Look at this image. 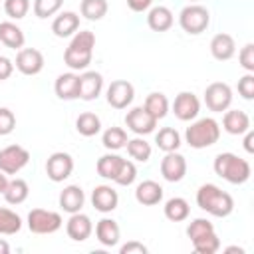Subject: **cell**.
<instances>
[{
	"instance_id": "cell-1",
	"label": "cell",
	"mask_w": 254,
	"mask_h": 254,
	"mask_svg": "<svg viewBox=\"0 0 254 254\" xmlns=\"http://www.w3.org/2000/svg\"><path fill=\"white\" fill-rule=\"evenodd\" d=\"M93 48H95V34L89 30L75 32L71 38L69 46L64 52V62L69 69H87L93 58Z\"/></svg>"
},
{
	"instance_id": "cell-2",
	"label": "cell",
	"mask_w": 254,
	"mask_h": 254,
	"mask_svg": "<svg viewBox=\"0 0 254 254\" xmlns=\"http://www.w3.org/2000/svg\"><path fill=\"white\" fill-rule=\"evenodd\" d=\"M196 204L216 218H224L234 210V198L212 183H206L196 190Z\"/></svg>"
},
{
	"instance_id": "cell-3",
	"label": "cell",
	"mask_w": 254,
	"mask_h": 254,
	"mask_svg": "<svg viewBox=\"0 0 254 254\" xmlns=\"http://www.w3.org/2000/svg\"><path fill=\"white\" fill-rule=\"evenodd\" d=\"M214 173L218 177H222L224 181H228L230 185H242L250 179L252 169L250 163L234 153H220L214 159Z\"/></svg>"
},
{
	"instance_id": "cell-4",
	"label": "cell",
	"mask_w": 254,
	"mask_h": 254,
	"mask_svg": "<svg viewBox=\"0 0 254 254\" xmlns=\"http://www.w3.org/2000/svg\"><path fill=\"white\" fill-rule=\"evenodd\" d=\"M185 139L192 149H206L220 139V125L212 117H202L190 123L185 131Z\"/></svg>"
},
{
	"instance_id": "cell-5",
	"label": "cell",
	"mask_w": 254,
	"mask_h": 254,
	"mask_svg": "<svg viewBox=\"0 0 254 254\" xmlns=\"http://www.w3.org/2000/svg\"><path fill=\"white\" fill-rule=\"evenodd\" d=\"M179 24H181V28H183L187 34L198 36V34H202V32L208 28V24H210V14H208V10H206L204 6H200V4H189V6H185V8L181 10V14H179Z\"/></svg>"
},
{
	"instance_id": "cell-6",
	"label": "cell",
	"mask_w": 254,
	"mask_h": 254,
	"mask_svg": "<svg viewBox=\"0 0 254 254\" xmlns=\"http://www.w3.org/2000/svg\"><path fill=\"white\" fill-rule=\"evenodd\" d=\"M62 214L46 208H32L28 212V228L34 234H54L62 228Z\"/></svg>"
},
{
	"instance_id": "cell-7",
	"label": "cell",
	"mask_w": 254,
	"mask_h": 254,
	"mask_svg": "<svg viewBox=\"0 0 254 254\" xmlns=\"http://www.w3.org/2000/svg\"><path fill=\"white\" fill-rule=\"evenodd\" d=\"M30 161V151L22 145H8L0 149V171L6 175L20 173Z\"/></svg>"
},
{
	"instance_id": "cell-8",
	"label": "cell",
	"mask_w": 254,
	"mask_h": 254,
	"mask_svg": "<svg viewBox=\"0 0 254 254\" xmlns=\"http://www.w3.org/2000/svg\"><path fill=\"white\" fill-rule=\"evenodd\" d=\"M204 103L210 111L222 113L232 103V89L224 81H214L204 89Z\"/></svg>"
},
{
	"instance_id": "cell-9",
	"label": "cell",
	"mask_w": 254,
	"mask_h": 254,
	"mask_svg": "<svg viewBox=\"0 0 254 254\" xmlns=\"http://www.w3.org/2000/svg\"><path fill=\"white\" fill-rule=\"evenodd\" d=\"M73 173V159L69 153L56 151L46 161V175L54 183H64Z\"/></svg>"
},
{
	"instance_id": "cell-10",
	"label": "cell",
	"mask_w": 254,
	"mask_h": 254,
	"mask_svg": "<svg viewBox=\"0 0 254 254\" xmlns=\"http://www.w3.org/2000/svg\"><path fill=\"white\" fill-rule=\"evenodd\" d=\"M105 97L113 109H125L127 105H131V101L135 97V87L127 79H115L109 83Z\"/></svg>"
},
{
	"instance_id": "cell-11",
	"label": "cell",
	"mask_w": 254,
	"mask_h": 254,
	"mask_svg": "<svg viewBox=\"0 0 254 254\" xmlns=\"http://www.w3.org/2000/svg\"><path fill=\"white\" fill-rule=\"evenodd\" d=\"M14 65L24 75H38L44 69V54L36 48H22L16 54Z\"/></svg>"
},
{
	"instance_id": "cell-12",
	"label": "cell",
	"mask_w": 254,
	"mask_h": 254,
	"mask_svg": "<svg viewBox=\"0 0 254 254\" xmlns=\"http://www.w3.org/2000/svg\"><path fill=\"white\" fill-rule=\"evenodd\" d=\"M125 125L135 135H149L157 127V119L145 109V107H133L125 115Z\"/></svg>"
},
{
	"instance_id": "cell-13",
	"label": "cell",
	"mask_w": 254,
	"mask_h": 254,
	"mask_svg": "<svg viewBox=\"0 0 254 254\" xmlns=\"http://www.w3.org/2000/svg\"><path fill=\"white\" fill-rule=\"evenodd\" d=\"M198 111H200V101L192 91H181L173 101V113L181 121L196 119Z\"/></svg>"
},
{
	"instance_id": "cell-14",
	"label": "cell",
	"mask_w": 254,
	"mask_h": 254,
	"mask_svg": "<svg viewBox=\"0 0 254 254\" xmlns=\"http://www.w3.org/2000/svg\"><path fill=\"white\" fill-rule=\"evenodd\" d=\"M161 175L169 183L183 181L185 175H187V159L181 153H177V151L167 153L163 157V161H161Z\"/></svg>"
},
{
	"instance_id": "cell-15",
	"label": "cell",
	"mask_w": 254,
	"mask_h": 254,
	"mask_svg": "<svg viewBox=\"0 0 254 254\" xmlns=\"http://www.w3.org/2000/svg\"><path fill=\"white\" fill-rule=\"evenodd\" d=\"M103 89V75L99 71H83L79 75V91H77V97L83 99V101H93L99 97Z\"/></svg>"
},
{
	"instance_id": "cell-16",
	"label": "cell",
	"mask_w": 254,
	"mask_h": 254,
	"mask_svg": "<svg viewBox=\"0 0 254 254\" xmlns=\"http://www.w3.org/2000/svg\"><path fill=\"white\" fill-rule=\"evenodd\" d=\"M65 232L71 240L75 242H83L91 236L93 232V224H91V218L87 214H83L81 210L79 212H73L69 216V220L65 222Z\"/></svg>"
},
{
	"instance_id": "cell-17",
	"label": "cell",
	"mask_w": 254,
	"mask_h": 254,
	"mask_svg": "<svg viewBox=\"0 0 254 254\" xmlns=\"http://www.w3.org/2000/svg\"><path fill=\"white\" fill-rule=\"evenodd\" d=\"M91 204L99 212H113L119 204V194L109 185H99L91 192Z\"/></svg>"
},
{
	"instance_id": "cell-18",
	"label": "cell",
	"mask_w": 254,
	"mask_h": 254,
	"mask_svg": "<svg viewBox=\"0 0 254 254\" xmlns=\"http://www.w3.org/2000/svg\"><path fill=\"white\" fill-rule=\"evenodd\" d=\"M222 127L230 135H244L250 129V117L240 109H226L222 117Z\"/></svg>"
},
{
	"instance_id": "cell-19",
	"label": "cell",
	"mask_w": 254,
	"mask_h": 254,
	"mask_svg": "<svg viewBox=\"0 0 254 254\" xmlns=\"http://www.w3.org/2000/svg\"><path fill=\"white\" fill-rule=\"evenodd\" d=\"M135 198L143 206H155L163 200V187L155 181H143L135 189Z\"/></svg>"
},
{
	"instance_id": "cell-20",
	"label": "cell",
	"mask_w": 254,
	"mask_h": 254,
	"mask_svg": "<svg viewBox=\"0 0 254 254\" xmlns=\"http://www.w3.org/2000/svg\"><path fill=\"white\" fill-rule=\"evenodd\" d=\"M83 202H85V194H83L81 187H77V185H67L60 192V206L64 212H69V214L79 212Z\"/></svg>"
},
{
	"instance_id": "cell-21",
	"label": "cell",
	"mask_w": 254,
	"mask_h": 254,
	"mask_svg": "<svg viewBox=\"0 0 254 254\" xmlns=\"http://www.w3.org/2000/svg\"><path fill=\"white\" fill-rule=\"evenodd\" d=\"M210 54L218 62H226L236 54V42L230 34H216L210 40Z\"/></svg>"
},
{
	"instance_id": "cell-22",
	"label": "cell",
	"mask_w": 254,
	"mask_h": 254,
	"mask_svg": "<svg viewBox=\"0 0 254 254\" xmlns=\"http://www.w3.org/2000/svg\"><path fill=\"white\" fill-rule=\"evenodd\" d=\"M79 28V16L75 12H62L60 16L54 18L52 22V32L58 36V38H69L77 32Z\"/></svg>"
},
{
	"instance_id": "cell-23",
	"label": "cell",
	"mask_w": 254,
	"mask_h": 254,
	"mask_svg": "<svg viewBox=\"0 0 254 254\" xmlns=\"http://www.w3.org/2000/svg\"><path fill=\"white\" fill-rule=\"evenodd\" d=\"M56 95L64 101H71V99H77V91H79V75L75 73H62L58 75L56 79Z\"/></svg>"
},
{
	"instance_id": "cell-24",
	"label": "cell",
	"mask_w": 254,
	"mask_h": 254,
	"mask_svg": "<svg viewBox=\"0 0 254 254\" xmlns=\"http://www.w3.org/2000/svg\"><path fill=\"white\" fill-rule=\"evenodd\" d=\"M95 236H97V240H99L103 246L111 248V246H115V244L119 242V238H121V228H119V224H117L113 218H101V220L95 224Z\"/></svg>"
},
{
	"instance_id": "cell-25",
	"label": "cell",
	"mask_w": 254,
	"mask_h": 254,
	"mask_svg": "<svg viewBox=\"0 0 254 254\" xmlns=\"http://www.w3.org/2000/svg\"><path fill=\"white\" fill-rule=\"evenodd\" d=\"M173 22H175L173 12L167 6H155L147 14V24L153 32H167L173 26Z\"/></svg>"
},
{
	"instance_id": "cell-26",
	"label": "cell",
	"mask_w": 254,
	"mask_h": 254,
	"mask_svg": "<svg viewBox=\"0 0 254 254\" xmlns=\"http://www.w3.org/2000/svg\"><path fill=\"white\" fill-rule=\"evenodd\" d=\"M0 42L6 48L12 50H22L24 48V32L14 24V22H0Z\"/></svg>"
},
{
	"instance_id": "cell-27",
	"label": "cell",
	"mask_w": 254,
	"mask_h": 254,
	"mask_svg": "<svg viewBox=\"0 0 254 254\" xmlns=\"http://www.w3.org/2000/svg\"><path fill=\"white\" fill-rule=\"evenodd\" d=\"M163 210H165V216H167L171 222H183V220H187L189 214H190V206H189V202H187L183 196H173V198H169V200L165 202Z\"/></svg>"
},
{
	"instance_id": "cell-28",
	"label": "cell",
	"mask_w": 254,
	"mask_h": 254,
	"mask_svg": "<svg viewBox=\"0 0 254 254\" xmlns=\"http://www.w3.org/2000/svg\"><path fill=\"white\" fill-rule=\"evenodd\" d=\"M121 163H123V157H119V155H115V153H105V155H101V157L97 159V165H95L97 175L103 177V179L113 181L115 175L119 173Z\"/></svg>"
},
{
	"instance_id": "cell-29",
	"label": "cell",
	"mask_w": 254,
	"mask_h": 254,
	"mask_svg": "<svg viewBox=\"0 0 254 254\" xmlns=\"http://www.w3.org/2000/svg\"><path fill=\"white\" fill-rule=\"evenodd\" d=\"M30 194V187L24 179H14L8 181V187L4 190V198L8 204H22Z\"/></svg>"
},
{
	"instance_id": "cell-30",
	"label": "cell",
	"mask_w": 254,
	"mask_h": 254,
	"mask_svg": "<svg viewBox=\"0 0 254 254\" xmlns=\"http://www.w3.org/2000/svg\"><path fill=\"white\" fill-rule=\"evenodd\" d=\"M143 107H145V109L159 121V119H163V117L169 113V99H167L165 93H161V91H153V93L147 95Z\"/></svg>"
},
{
	"instance_id": "cell-31",
	"label": "cell",
	"mask_w": 254,
	"mask_h": 254,
	"mask_svg": "<svg viewBox=\"0 0 254 254\" xmlns=\"http://www.w3.org/2000/svg\"><path fill=\"white\" fill-rule=\"evenodd\" d=\"M155 143H157V147L161 151L171 153V151H177L181 147V135H179V131L175 127H163L155 135Z\"/></svg>"
},
{
	"instance_id": "cell-32",
	"label": "cell",
	"mask_w": 254,
	"mask_h": 254,
	"mask_svg": "<svg viewBox=\"0 0 254 254\" xmlns=\"http://www.w3.org/2000/svg\"><path fill=\"white\" fill-rule=\"evenodd\" d=\"M75 129H77V133L83 135V137H93V135H97V133L101 131V119H99L95 113L85 111V113H81V115L75 119Z\"/></svg>"
},
{
	"instance_id": "cell-33",
	"label": "cell",
	"mask_w": 254,
	"mask_h": 254,
	"mask_svg": "<svg viewBox=\"0 0 254 254\" xmlns=\"http://www.w3.org/2000/svg\"><path fill=\"white\" fill-rule=\"evenodd\" d=\"M127 131L121 129V127H109L103 131V137H101V143L105 149L109 151H119L127 145Z\"/></svg>"
},
{
	"instance_id": "cell-34",
	"label": "cell",
	"mask_w": 254,
	"mask_h": 254,
	"mask_svg": "<svg viewBox=\"0 0 254 254\" xmlns=\"http://www.w3.org/2000/svg\"><path fill=\"white\" fill-rule=\"evenodd\" d=\"M79 12L85 20L97 22L107 14V0H81Z\"/></svg>"
},
{
	"instance_id": "cell-35",
	"label": "cell",
	"mask_w": 254,
	"mask_h": 254,
	"mask_svg": "<svg viewBox=\"0 0 254 254\" xmlns=\"http://www.w3.org/2000/svg\"><path fill=\"white\" fill-rule=\"evenodd\" d=\"M127 153L131 159L139 161V163H147L151 159V145L143 139V137H135V139H129L127 141Z\"/></svg>"
},
{
	"instance_id": "cell-36",
	"label": "cell",
	"mask_w": 254,
	"mask_h": 254,
	"mask_svg": "<svg viewBox=\"0 0 254 254\" xmlns=\"http://www.w3.org/2000/svg\"><path fill=\"white\" fill-rule=\"evenodd\" d=\"M20 228H22V218L10 208H0V234L10 236L20 232Z\"/></svg>"
},
{
	"instance_id": "cell-37",
	"label": "cell",
	"mask_w": 254,
	"mask_h": 254,
	"mask_svg": "<svg viewBox=\"0 0 254 254\" xmlns=\"http://www.w3.org/2000/svg\"><path fill=\"white\" fill-rule=\"evenodd\" d=\"M190 242H192V248L198 254H214V252L220 250V238L216 236L214 230L208 232V234H204V236H198V238H194Z\"/></svg>"
},
{
	"instance_id": "cell-38",
	"label": "cell",
	"mask_w": 254,
	"mask_h": 254,
	"mask_svg": "<svg viewBox=\"0 0 254 254\" xmlns=\"http://www.w3.org/2000/svg\"><path fill=\"white\" fill-rule=\"evenodd\" d=\"M135 179H137V167H135V163L123 159V163L119 167V173L115 175L113 183H117L119 187H129V185L135 183Z\"/></svg>"
},
{
	"instance_id": "cell-39",
	"label": "cell",
	"mask_w": 254,
	"mask_h": 254,
	"mask_svg": "<svg viewBox=\"0 0 254 254\" xmlns=\"http://www.w3.org/2000/svg\"><path fill=\"white\" fill-rule=\"evenodd\" d=\"M62 6H64V0H34V14L44 20L58 14Z\"/></svg>"
},
{
	"instance_id": "cell-40",
	"label": "cell",
	"mask_w": 254,
	"mask_h": 254,
	"mask_svg": "<svg viewBox=\"0 0 254 254\" xmlns=\"http://www.w3.org/2000/svg\"><path fill=\"white\" fill-rule=\"evenodd\" d=\"M30 10V0H4V12L12 20H22Z\"/></svg>"
},
{
	"instance_id": "cell-41",
	"label": "cell",
	"mask_w": 254,
	"mask_h": 254,
	"mask_svg": "<svg viewBox=\"0 0 254 254\" xmlns=\"http://www.w3.org/2000/svg\"><path fill=\"white\" fill-rule=\"evenodd\" d=\"M212 230H214V226H212L210 220H206V218H194V220L187 226V236H189L190 240H194V238L204 236V234H208V232H212Z\"/></svg>"
},
{
	"instance_id": "cell-42",
	"label": "cell",
	"mask_w": 254,
	"mask_h": 254,
	"mask_svg": "<svg viewBox=\"0 0 254 254\" xmlns=\"http://www.w3.org/2000/svg\"><path fill=\"white\" fill-rule=\"evenodd\" d=\"M16 127V115L8 107H0V137L10 135Z\"/></svg>"
},
{
	"instance_id": "cell-43",
	"label": "cell",
	"mask_w": 254,
	"mask_h": 254,
	"mask_svg": "<svg viewBox=\"0 0 254 254\" xmlns=\"http://www.w3.org/2000/svg\"><path fill=\"white\" fill-rule=\"evenodd\" d=\"M238 62H240V65H242L248 73H254V44H246V46L240 50Z\"/></svg>"
},
{
	"instance_id": "cell-44",
	"label": "cell",
	"mask_w": 254,
	"mask_h": 254,
	"mask_svg": "<svg viewBox=\"0 0 254 254\" xmlns=\"http://www.w3.org/2000/svg\"><path fill=\"white\" fill-rule=\"evenodd\" d=\"M238 93L244 99H254V73H246L238 79Z\"/></svg>"
},
{
	"instance_id": "cell-45",
	"label": "cell",
	"mask_w": 254,
	"mask_h": 254,
	"mask_svg": "<svg viewBox=\"0 0 254 254\" xmlns=\"http://www.w3.org/2000/svg\"><path fill=\"white\" fill-rule=\"evenodd\" d=\"M147 252H149V248L137 240H129L127 244H123L119 248V254H147Z\"/></svg>"
},
{
	"instance_id": "cell-46",
	"label": "cell",
	"mask_w": 254,
	"mask_h": 254,
	"mask_svg": "<svg viewBox=\"0 0 254 254\" xmlns=\"http://www.w3.org/2000/svg\"><path fill=\"white\" fill-rule=\"evenodd\" d=\"M14 73V62L6 56H0V81H6Z\"/></svg>"
},
{
	"instance_id": "cell-47",
	"label": "cell",
	"mask_w": 254,
	"mask_h": 254,
	"mask_svg": "<svg viewBox=\"0 0 254 254\" xmlns=\"http://www.w3.org/2000/svg\"><path fill=\"white\" fill-rule=\"evenodd\" d=\"M151 2H153V0H127V6H129L133 12H145V10H149Z\"/></svg>"
},
{
	"instance_id": "cell-48",
	"label": "cell",
	"mask_w": 254,
	"mask_h": 254,
	"mask_svg": "<svg viewBox=\"0 0 254 254\" xmlns=\"http://www.w3.org/2000/svg\"><path fill=\"white\" fill-rule=\"evenodd\" d=\"M244 135H246L244 137V149H246V153H254V133L248 129Z\"/></svg>"
},
{
	"instance_id": "cell-49",
	"label": "cell",
	"mask_w": 254,
	"mask_h": 254,
	"mask_svg": "<svg viewBox=\"0 0 254 254\" xmlns=\"http://www.w3.org/2000/svg\"><path fill=\"white\" fill-rule=\"evenodd\" d=\"M6 187H8V177H6V173L0 171V194H4Z\"/></svg>"
},
{
	"instance_id": "cell-50",
	"label": "cell",
	"mask_w": 254,
	"mask_h": 254,
	"mask_svg": "<svg viewBox=\"0 0 254 254\" xmlns=\"http://www.w3.org/2000/svg\"><path fill=\"white\" fill-rule=\"evenodd\" d=\"M8 252H10V244L0 238V254H8Z\"/></svg>"
},
{
	"instance_id": "cell-51",
	"label": "cell",
	"mask_w": 254,
	"mask_h": 254,
	"mask_svg": "<svg viewBox=\"0 0 254 254\" xmlns=\"http://www.w3.org/2000/svg\"><path fill=\"white\" fill-rule=\"evenodd\" d=\"M224 252H226V254H230V252H238V254H244V248H240V246H228V248H224Z\"/></svg>"
},
{
	"instance_id": "cell-52",
	"label": "cell",
	"mask_w": 254,
	"mask_h": 254,
	"mask_svg": "<svg viewBox=\"0 0 254 254\" xmlns=\"http://www.w3.org/2000/svg\"><path fill=\"white\" fill-rule=\"evenodd\" d=\"M189 2H196V0H189Z\"/></svg>"
}]
</instances>
